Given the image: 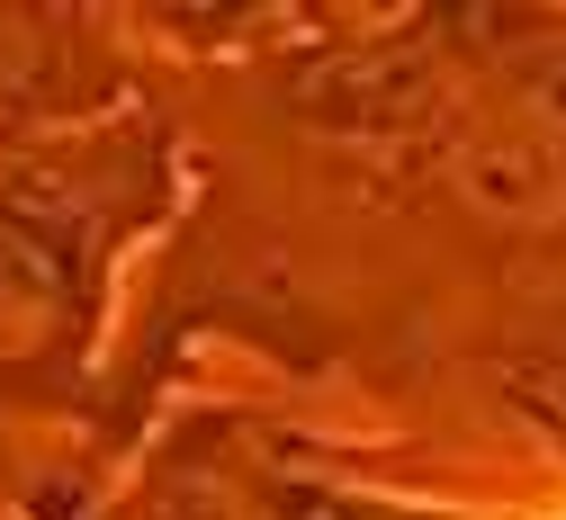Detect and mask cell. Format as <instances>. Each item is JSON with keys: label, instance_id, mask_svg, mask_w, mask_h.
<instances>
[{"label": "cell", "instance_id": "1", "mask_svg": "<svg viewBox=\"0 0 566 520\" xmlns=\"http://www.w3.org/2000/svg\"><path fill=\"white\" fill-rule=\"evenodd\" d=\"M63 45H73V19L0 10V135L63 108Z\"/></svg>", "mask_w": 566, "mask_h": 520}, {"label": "cell", "instance_id": "2", "mask_svg": "<svg viewBox=\"0 0 566 520\" xmlns=\"http://www.w3.org/2000/svg\"><path fill=\"white\" fill-rule=\"evenodd\" d=\"M54 296H63V252L36 243L19 215H0V359L54 332Z\"/></svg>", "mask_w": 566, "mask_h": 520}]
</instances>
